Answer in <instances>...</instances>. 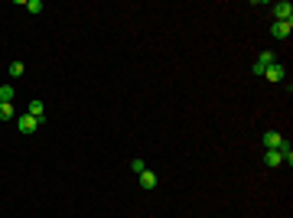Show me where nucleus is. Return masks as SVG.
<instances>
[{
	"label": "nucleus",
	"instance_id": "nucleus-6",
	"mask_svg": "<svg viewBox=\"0 0 293 218\" xmlns=\"http://www.w3.org/2000/svg\"><path fill=\"white\" fill-rule=\"evenodd\" d=\"M26 114H33V118H36L39 124H43V118H46V104H43L39 98H33V101L26 104Z\"/></svg>",
	"mask_w": 293,
	"mask_h": 218
},
{
	"label": "nucleus",
	"instance_id": "nucleus-5",
	"mask_svg": "<svg viewBox=\"0 0 293 218\" xmlns=\"http://www.w3.org/2000/svg\"><path fill=\"white\" fill-rule=\"evenodd\" d=\"M261 144H264V150H280V144H284V134H277V130H267V134L261 137Z\"/></svg>",
	"mask_w": 293,
	"mask_h": 218
},
{
	"label": "nucleus",
	"instance_id": "nucleus-2",
	"mask_svg": "<svg viewBox=\"0 0 293 218\" xmlns=\"http://www.w3.org/2000/svg\"><path fill=\"white\" fill-rule=\"evenodd\" d=\"M264 78H267V82H284V78H287V69H284V62H270V65H267V69H264Z\"/></svg>",
	"mask_w": 293,
	"mask_h": 218
},
{
	"label": "nucleus",
	"instance_id": "nucleus-12",
	"mask_svg": "<svg viewBox=\"0 0 293 218\" xmlns=\"http://www.w3.org/2000/svg\"><path fill=\"white\" fill-rule=\"evenodd\" d=\"M23 7H26V13H33V17H36V13H43V0H23Z\"/></svg>",
	"mask_w": 293,
	"mask_h": 218
},
{
	"label": "nucleus",
	"instance_id": "nucleus-11",
	"mask_svg": "<svg viewBox=\"0 0 293 218\" xmlns=\"http://www.w3.org/2000/svg\"><path fill=\"white\" fill-rule=\"evenodd\" d=\"M140 186H144V189H156V173L144 170V173H140Z\"/></svg>",
	"mask_w": 293,
	"mask_h": 218
},
{
	"label": "nucleus",
	"instance_id": "nucleus-13",
	"mask_svg": "<svg viewBox=\"0 0 293 218\" xmlns=\"http://www.w3.org/2000/svg\"><path fill=\"white\" fill-rule=\"evenodd\" d=\"M17 88H10V85H0V101H13Z\"/></svg>",
	"mask_w": 293,
	"mask_h": 218
},
{
	"label": "nucleus",
	"instance_id": "nucleus-15",
	"mask_svg": "<svg viewBox=\"0 0 293 218\" xmlns=\"http://www.w3.org/2000/svg\"><path fill=\"white\" fill-rule=\"evenodd\" d=\"M130 170H134V173H144V170H146V163H144V160H140V156H137V160H130Z\"/></svg>",
	"mask_w": 293,
	"mask_h": 218
},
{
	"label": "nucleus",
	"instance_id": "nucleus-1",
	"mask_svg": "<svg viewBox=\"0 0 293 218\" xmlns=\"http://www.w3.org/2000/svg\"><path fill=\"white\" fill-rule=\"evenodd\" d=\"M274 23H293V3L290 0L274 3Z\"/></svg>",
	"mask_w": 293,
	"mask_h": 218
},
{
	"label": "nucleus",
	"instance_id": "nucleus-10",
	"mask_svg": "<svg viewBox=\"0 0 293 218\" xmlns=\"http://www.w3.org/2000/svg\"><path fill=\"white\" fill-rule=\"evenodd\" d=\"M277 153L284 156V166H293V146H290V140H284V144H280V150H277Z\"/></svg>",
	"mask_w": 293,
	"mask_h": 218
},
{
	"label": "nucleus",
	"instance_id": "nucleus-14",
	"mask_svg": "<svg viewBox=\"0 0 293 218\" xmlns=\"http://www.w3.org/2000/svg\"><path fill=\"white\" fill-rule=\"evenodd\" d=\"M23 72H26V65H23V62H10V75H13V78H20Z\"/></svg>",
	"mask_w": 293,
	"mask_h": 218
},
{
	"label": "nucleus",
	"instance_id": "nucleus-8",
	"mask_svg": "<svg viewBox=\"0 0 293 218\" xmlns=\"http://www.w3.org/2000/svg\"><path fill=\"white\" fill-rule=\"evenodd\" d=\"M264 166H270V170H280V166H284V156L277 153V150H267V153H264Z\"/></svg>",
	"mask_w": 293,
	"mask_h": 218
},
{
	"label": "nucleus",
	"instance_id": "nucleus-7",
	"mask_svg": "<svg viewBox=\"0 0 293 218\" xmlns=\"http://www.w3.org/2000/svg\"><path fill=\"white\" fill-rule=\"evenodd\" d=\"M270 33H274V39H290L293 23H274V26H270Z\"/></svg>",
	"mask_w": 293,
	"mask_h": 218
},
{
	"label": "nucleus",
	"instance_id": "nucleus-3",
	"mask_svg": "<svg viewBox=\"0 0 293 218\" xmlns=\"http://www.w3.org/2000/svg\"><path fill=\"white\" fill-rule=\"evenodd\" d=\"M17 127H20V134H36V130H39V121L33 118V114H20V118H17Z\"/></svg>",
	"mask_w": 293,
	"mask_h": 218
},
{
	"label": "nucleus",
	"instance_id": "nucleus-9",
	"mask_svg": "<svg viewBox=\"0 0 293 218\" xmlns=\"http://www.w3.org/2000/svg\"><path fill=\"white\" fill-rule=\"evenodd\" d=\"M17 118V108H13V101H0V121H13Z\"/></svg>",
	"mask_w": 293,
	"mask_h": 218
},
{
	"label": "nucleus",
	"instance_id": "nucleus-4",
	"mask_svg": "<svg viewBox=\"0 0 293 218\" xmlns=\"http://www.w3.org/2000/svg\"><path fill=\"white\" fill-rule=\"evenodd\" d=\"M270 62H277V59H274V52H270V49H264V52L257 55V62L251 65V72H254V75H264V69H267Z\"/></svg>",
	"mask_w": 293,
	"mask_h": 218
}]
</instances>
